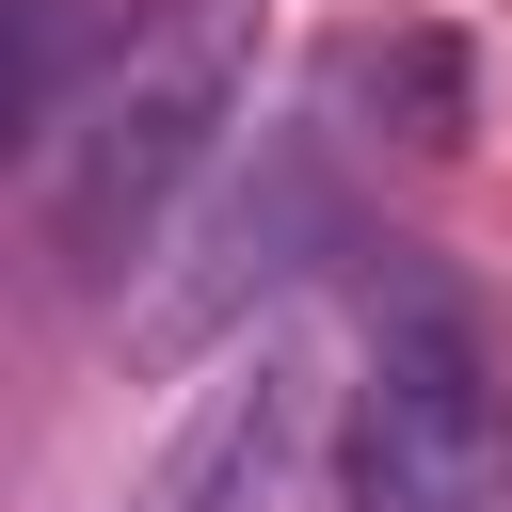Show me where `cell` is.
Masks as SVG:
<instances>
[{
  "label": "cell",
  "instance_id": "cell-4",
  "mask_svg": "<svg viewBox=\"0 0 512 512\" xmlns=\"http://www.w3.org/2000/svg\"><path fill=\"white\" fill-rule=\"evenodd\" d=\"M336 240V192H320V160H256L224 208H208V240H192V272L144 304V352H208V336H240L304 256Z\"/></svg>",
  "mask_w": 512,
  "mask_h": 512
},
{
  "label": "cell",
  "instance_id": "cell-2",
  "mask_svg": "<svg viewBox=\"0 0 512 512\" xmlns=\"http://www.w3.org/2000/svg\"><path fill=\"white\" fill-rule=\"evenodd\" d=\"M336 496L352 512H496L512 496V384L448 288L384 304V336L336 400Z\"/></svg>",
  "mask_w": 512,
  "mask_h": 512
},
{
  "label": "cell",
  "instance_id": "cell-5",
  "mask_svg": "<svg viewBox=\"0 0 512 512\" xmlns=\"http://www.w3.org/2000/svg\"><path fill=\"white\" fill-rule=\"evenodd\" d=\"M352 96H384L400 144H464V48L448 32H368L352 48Z\"/></svg>",
  "mask_w": 512,
  "mask_h": 512
},
{
  "label": "cell",
  "instance_id": "cell-1",
  "mask_svg": "<svg viewBox=\"0 0 512 512\" xmlns=\"http://www.w3.org/2000/svg\"><path fill=\"white\" fill-rule=\"evenodd\" d=\"M240 96H256V0H128L112 64L48 112V224H64V256L128 272L176 224V192L224 160Z\"/></svg>",
  "mask_w": 512,
  "mask_h": 512
},
{
  "label": "cell",
  "instance_id": "cell-3",
  "mask_svg": "<svg viewBox=\"0 0 512 512\" xmlns=\"http://www.w3.org/2000/svg\"><path fill=\"white\" fill-rule=\"evenodd\" d=\"M304 448H320V352L304 336H240L192 384V416L160 432V464L128 480V512H272Z\"/></svg>",
  "mask_w": 512,
  "mask_h": 512
}]
</instances>
